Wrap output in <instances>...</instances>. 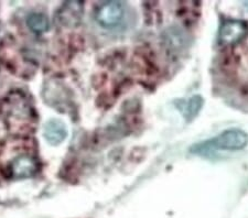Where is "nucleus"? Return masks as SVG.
<instances>
[{
	"mask_svg": "<svg viewBox=\"0 0 248 218\" xmlns=\"http://www.w3.org/2000/svg\"><path fill=\"white\" fill-rule=\"evenodd\" d=\"M28 27L35 33H42L49 28V20L42 14H32L27 20Z\"/></svg>",
	"mask_w": 248,
	"mask_h": 218,
	"instance_id": "9",
	"label": "nucleus"
},
{
	"mask_svg": "<svg viewBox=\"0 0 248 218\" xmlns=\"http://www.w3.org/2000/svg\"><path fill=\"white\" fill-rule=\"evenodd\" d=\"M248 144V136L246 132L239 129L226 130L217 137L210 141L199 144L192 148V152L197 154H207L212 150H241L244 149Z\"/></svg>",
	"mask_w": 248,
	"mask_h": 218,
	"instance_id": "2",
	"label": "nucleus"
},
{
	"mask_svg": "<svg viewBox=\"0 0 248 218\" xmlns=\"http://www.w3.org/2000/svg\"><path fill=\"white\" fill-rule=\"evenodd\" d=\"M6 122L18 130L30 129L35 120V112L29 99L21 93H15L6 98L2 105Z\"/></svg>",
	"mask_w": 248,
	"mask_h": 218,
	"instance_id": "1",
	"label": "nucleus"
},
{
	"mask_svg": "<svg viewBox=\"0 0 248 218\" xmlns=\"http://www.w3.org/2000/svg\"><path fill=\"white\" fill-rule=\"evenodd\" d=\"M245 6L248 8V2H245Z\"/></svg>",
	"mask_w": 248,
	"mask_h": 218,
	"instance_id": "10",
	"label": "nucleus"
},
{
	"mask_svg": "<svg viewBox=\"0 0 248 218\" xmlns=\"http://www.w3.org/2000/svg\"><path fill=\"white\" fill-rule=\"evenodd\" d=\"M83 15V3L70 1L64 3L57 15V21L60 26L72 28L81 22Z\"/></svg>",
	"mask_w": 248,
	"mask_h": 218,
	"instance_id": "6",
	"label": "nucleus"
},
{
	"mask_svg": "<svg viewBox=\"0 0 248 218\" xmlns=\"http://www.w3.org/2000/svg\"><path fill=\"white\" fill-rule=\"evenodd\" d=\"M39 170L37 159L31 154H20L14 158L8 165V175L13 178H27L35 175Z\"/></svg>",
	"mask_w": 248,
	"mask_h": 218,
	"instance_id": "3",
	"label": "nucleus"
},
{
	"mask_svg": "<svg viewBox=\"0 0 248 218\" xmlns=\"http://www.w3.org/2000/svg\"><path fill=\"white\" fill-rule=\"evenodd\" d=\"M66 134L67 129L62 121L54 119V120H50L46 125L45 137L52 145L61 144L66 138Z\"/></svg>",
	"mask_w": 248,
	"mask_h": 218,
	"instance_id": "7",
	"label": "nucleus"
},
{
	"mask_svg": "<svg viewBox=\"0 0 248 218\" xmlns=\"http://www.w3.org/2000/svg\"><path fill=\"white\" fill-rule=\"evenodd\" d=\"M248 26L243 20H227L219 30V42L224 45H235L245 39Z\"/></svg>",
	"mask_w": 248,
	"mask_h": 218,
	"instance_id": "5",
	"label": "nucleus"
},
{
	"mask_svg": "<svg viewBox=\"0 0 248 218\" xmlns=\"http://www.w3.org/2000/svg\"><path fill=\"white\" fill-rule=\"evenodd\" d=\"M124 6L119 1L103 3L96 10V21L104 28H114L122 22L124 18Z\"/></svg>",
	"mask_w": 248,
	"mask_h": 218,
	"instance_id": "4",
	"label": "nucleus"
},
{
	"mask_svg": "<svg viewBox=\"0 0 248 218\" xmlns=\"http://www.w3.org/2000/svg\"><path fill=\"white\" fill-rule=\"evenodd\" d=\"M181 102H183V106H180L179 108H181L183 115H185V117L187 119V120H191L192 118L197 116L203 105V101L200 96H194L192 97L190 101Z\"/></svg>",
	"mask_w": 248,
	"mask_h": 218,
	"instance_id": "8",
	"label": "nucleus"
}]
</instances>
